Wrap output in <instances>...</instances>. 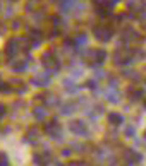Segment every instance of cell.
Masks as SVG:
<instances>
[{"instance_id": "obj_4", "label": "cell", "mask_w": 146, "mask_h": 166, "mask_svg": "<svg viewBox=\"0 0 146 166\" xmlns=\"http://www.w3.org/2000/svg\"><path fill=\"white\" fill-rule=\"evenodd\" d=\"M108 122H110V125H120L122 122H124V118H122V115H119V113H110V115H108Z\"/></svg>"}, {"instance_id": "obj_3", "label": "cell", "mask_w": 146, "mask_h": 166, "mask_svg": "<svg viewBox=\"0 0 146 166\" xmlns=\"http://www.w3.org/2000/svg\"><path fill=\"white\" fill-rule=\"evenodd\" d=\"M45 132L50 134L52 137H60V130H58V125H57L55 120H53V122H50V123L45 127Z\"/></svg>"}, {"instance_id": "obj_5", "label": "cell", "mask_w": 146, "mask_h": 166, "mask_svg": "<svg viewBox=\"0 0 146 166\" xmlns=\"http://www.w3.org/2000/svg\"><path fill=\"white\" fill-rule=\"evenodd\" d=\"M107 96H108V100L112 101V103H115V101H117V92H115V86H112V87H110V91L107 92Z\"/></svg>"}, {"instance_id": "obj_7", "label": "cell", "mask_w": 146, "mask_h": 166, "mask_svg": "<svg viewBox=\"0 0 146 166\" xmlns=\"http://www.w3.org/2000/svg\"><path fill=\"white\" fill-rule=\"evenodd\" d=\"M0 166H10V163H9L7 156H5L4 152H0Z\"/></svg>"}, {"instance_id": "obj_1", "label": "cell", "mask_w": 146, "mask_h": 166, "mask_svg": "<svg viewBox=\"0 0 146 166\" xmlns=\"http://www.w3.org/2000/svg\"><path fill=\"white\" fill-rule=\"evenodd\" d=\"M69 128H71L76 135H88V128H86L84 122H81V120H74V122H71Z\"/></svg>"}, {"instance_id": "obj_8", "label": "cell", "mask_w": 146, "mask_h": 166, "mask_svg": "<svg viewBox=\"0 0 146 166\" xmlns=\"http://www.w3.org/2000/svg\"><path fill=\"white\" fill-rule=\"evenodd\" d=\"M134 134H136V130H134L132 127H127V128H126V135H127V137H132Z\"/></svg>"}, {"instance_id": "obj_9", "label": "cell", "mask_w": 146, "mask_h": 166, "mask_svg": "<svg viewBox=\"0 0 146 166\" xmlns=\"http://www.w3.org/2000/svg\"><path fill=\"white\" fill-rule=\"evenodd\" d=\"M145 137H146V132H145Z\"/></svg>"}, {"instance_id": "obj_6", "label": "cell", "mask_w": 146, "mask_h": 166, "mask_svg": "<svg viewBox=\"0 0 146 166\" xmlns=\"http://www.w3.org/2000/svg\"><path fill=\"white\" fill-rule=\"evenodd\" d=\"M45 115H47V113H45V110H43V108H36V110H34V116H36L38 120H43Z\"/></svg>"}, {"instance_id": "obj_2", "label": "cell", "mask_w": 146, "mask_h": 166, "mask_svg": "<svg viewBox=\"0 0 146 166\" xmlns=\"http://www.w3.org/2000/svg\"><path fill=\"white\" fill-rule=\"evenodd\" d=\"M124 158H126V163L129 166L136 165V163H139L141 161V154L139 152H134V151H126L124 152Z\"/></svg>"}]
</instances>
